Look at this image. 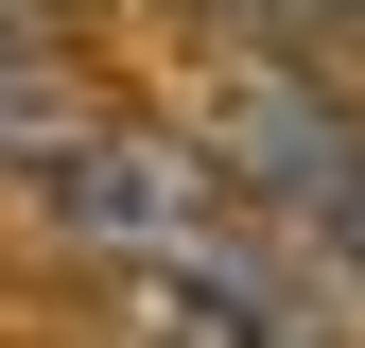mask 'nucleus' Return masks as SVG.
Wrapping results in <instances>:
<instances>
[{"label":"nucleus","mask_w":365,"mask_h":348,"mask_svg":"<svg viewBox=\"0 0 365 348\" xmlns=\"http://www.w3.org/2000/svg\"><path fill=\"white\" fill-rule=\"evenodd\" d=\"M0 174H18L70 244L140 261V279L157 261H226V174L192 140H140V122L70 105V87H0Z\"/></svg>","instance_id":"obj_1"},{"label":"nucleus","mask_w":365,"mask_h":348,"mask_svg":"<svg viewBox=\"0 0 365 348\" xmlns=\"http://www.w3.org/2000/svg\"><path fill=\"white\" fill-rule=\"evenodd\" d=\"M226 157H244L296 227H331V261L365 279V122L313 70H244V87H226Z\"/></svg>","instance_id":"obj_2"},{"label":"nucleus","mask_w":365,"mask_h":348,"mask_svg":"<svg viewBox=\"0 0 365 348\" xmlns=\"http://www.w3.org/2000/svg\"><path fill=\"white\" fill-rule=\"evenodd\" d=\"M0 87H70V18L53 0H0Z\"/></svg>","instance_id":"obj_3"},{"label":"nucleus","mask_w":365,"mask_h":348,"mask_svg":"<svg viewBox=\"0 0 365 348\" xmlns=\"http://www.w3.org/2000/svg\"><path fill=\"white\" fill-rule=\"evenodd\" d=\"M244 18H365V0H244Z\"/></svg>","instance_id":"obj_4"}]
</instances>
